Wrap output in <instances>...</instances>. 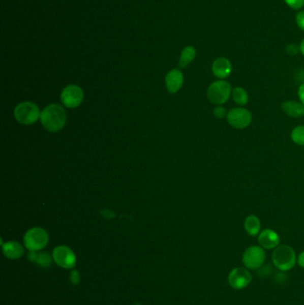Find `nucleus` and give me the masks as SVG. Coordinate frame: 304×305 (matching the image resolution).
Instances as JSON below:
<instances>
[{"label": "nucleus", "mask_w": 304, "mask_h": 305, "mask_svg": "<svg viewBox=\"0 0 304 305\" xmlns=\"http://www.w3.org/2000/svg\"><path fill=\"white\" fill-rule=\"evenodd\" d=\"M258 242L263 249H275L280 243V237L275 230L266 229L261 231L258 236Z\"/></svg>", "instance_id": "nucleus-12"}, {"label": "nucleus", "mask_w": 304, "mask_h": 305, "mask_svg": "<svg viewBox=\"0 0 304 305\" xmlns=\"http://www.w3.org/2000/svg\"><path fill=\"white\" fill-rule=\"evenodd\" d=\"M288 8L299 11L304 7V0H284Z\"/></svg>", "instance_id": "nucleus-21"}, {"label": "nucleus", "mask_w": 304, "mask_h": 305, "mask_svg": "<svg viewBox=\"0 0 304 305\" xmlns=\"http://www.w3.org/2000/svg\"><path fill=\"white\" fill-rule=\"evenodd\" d=\"M52 258L50 254L47 252L37 253L35 251H29L28 259L31 262H35L41 267H48L52 264Z\"/></svg>", "instance_id": "nucleus-17"}, {"label": "nucleus", "mask_w": 304, "mask_h": 305, "mask_svg": "<svg viewBox=\"0 0 304 305\" xmlns=\"http://www.w3.org/2000/svg\"><path fill=\"white\" fill-rule=\"evenodd\" d=\"M253 277L247 268H235L228 275V283L235 289H244L250 285Z\"/></svg>", "instance_id": "nucleus-10"}, {"label": "nucleus", "mask_w": 304, "mask_h": 305, "mask_svg": "<svg viewBox=\"0 0 304 305\" xmlns=\"http://www.w3.org/2000/svg\"><path fill=\"white\" fill-rule=\"evenodd\" d=\"M226 119L231 127L244 130L250 126L253 121V114L244 107H235L228 111Z\"/></svg>", "instance_id": "nucleus-6"}, {"label": "nucleus", "mask_w": 304, "mask_h": 305, "mask_svg": "<svg viewBox=\"0 0 304 305\" xmlns=\"http://www.w3.org/2000/svg\"><path fill=\"white\" fill-rule=\"evenodd\" d=\"M232 99L239 106L247 105L249 101V96L247 91L242 87H235L232 89Z\"/></svg>", "instance_id": "nucleus-19"}, {"label": "nucleus", "mask_w": 304, "mask_h": 305, "mask_svg": "<svg viewBox=\"0 0 304 305\" xmlns=\"http://www.w3.org/2000/svg\"><path fill=\"white\" fill-rule=\"evenodd\" d=\"M298 97H299L300 102H301L304 105V83L300 84V87L298 88Z\"/></svg>", "instance_id": "nucleus-26"}, {"label": "nucleus", "mask_w": 304, "mask_h": 305, "mask_svg": "<svg viewBox=\"0 0 304 305\" xmlns=\"http://www.w3.org/2000/svg\"><path fill=\"white\" fill-rule=\"evenodd\" d=\"M184 83V75L178 69H173L167 73L165 78L167 90L170 94H175L180 89Z\"/></svg>", "instance_id": "nucleus-13"}, {"label": "nucleus", "mask_w": 304, "mask_h": 305, "mask_svg": "<svg viewBox=\"0 0 304 305\" xmlns=\"http://www.w3.org/2000/svg\"><path fill=\"white\" fill-rule=\"evenodd\" d=\"M40 108L33 102H22L15 107L14 115L16 120L23 125H32L40 119Z\"/></svg>", "instance_id": "nucleus-4"}, {"label": "nucleus", "mask_w": 304, "mask_h": 305, "mask_svg": "<svg viewBox=\"0 0 304 305\" xmlns=\"http://www.w3.org/2000/svg\"><path fill=\"white\" fill-rule=\"evenodd\" d=\"M214 114L217 119H224V118H227L228 112L224 106H217L214 109Z\"/></svg>", "instance_id": "nucleus-22"}, {"label": "nucleus", "mask_w": 304, "mask_h": 305, "mask_svg": "<svg viewBox=\"0 0 304 305\" xmlns=\"http://www.w3.org/2000/svg\"><path fill=\"white\" fill-rule=\"evenodd\" d=\"M196 56V50L192 46L186 47L181 52L180 57L178 61V66L180 68H186L195 60Z\"/></svg>", "instance_id": "nucleus-18"}, {"label": "nucleus", "mask_w": 304, "mask_h": 305, "mask_svg": "<svg viewBox=\"0 0 304 305\" xmlns=\"http://www.w3.org/2000/svg\"><path fill=\"white\" fill-rule=\"evenodd\" d=\"M291 138L294 144L298 145H304V126L300 125L293 128L291 132Z\"/></svg>", "instance_id": "nucleus-20"}, {"label": "nucleus", "mask_w": 304, "mask_h": 305, "mask_svg": "<svg viewBox=\"0 0 304 305\" xmlns=\"http://www.w3.org/2000/svg\"><path fill=\"white\" fill-rule=\"evenodd\" d=\"M297 262H298V264H299L300 267L304 268V251L299 254L298 259H297Z\"/></svg>", "instance_id": "nucleus-27"}, {"label": "nucleus", "mask_w": 304, "mask_h": 305, "mask_svg": "<svg viewBox=\"0 0 304 305\" xmlns=\"http://www.w3.org/2000/svg\"><path fill=\"white\" fill-rule=\"evenodd\" d=\"M300 53L304 56V38L301 40L300 43Z\"/></svg>", "instance_id": "nucleus-28"}, {"label": "nucleus", "mask_w": 304, "mask_h": 305, "mask_svg": "<svg viewBox=\"0 0 304 305\" xmlns=\"http://www.w3.org/2000/svg\"><path fill=\"white\" fill-rule=\"evenodd\" d=\"M49 240L47 231L41 228H33L29 229L24 235L23 242L26 248L29 251H38L46 247Z\"/></svg>", "instance_id": "nucleus-5"}, {"label": "nucleus", "mask_w": 304, "mask_h": 305, "mask_svg": "<svg viewBox=\"0 0 304 305\" xmlns=\"http://www.w3.org/2000/svg\"><path fill=\"white\" fill-rule=\"evenodd\" d=\"M272 262L277 269L287 271L295 265L296 255L293 248L289 246H279L276 247L272 254Z\"/></svg>", "instance_id": "nucleus-2"}, {"label": "nucleus", "mask_w": 304, "mask_h": 305, "mask_svg": "<svg viewBox=\"0 0 304 305\" xmlns=\"http://www.w3.org/2000/svg\"><path fill=\"white\" fill-rule=\"evenodd\" d=\"M232 71L233 66L230 60L224 56H220L215 59L211 65V72L219 80H226L230 76Z\"/></svg>", "instance_id": "nucleus-11"}, {"label": "nucleus", "mask_w": 304, "mask_h": 305, "mask_svg": "<svg viewBox=\"0 0 304 305\" xmlns=\"http://www.w3.org/2000/svg\"><path fill=\"white\" fill-rule=\"evenodd\" d=\"M286 53L289 55H297L299 52H300V45H297L295 43H291L286 47Z\"/></svg>", "instance_id": "nucleus-24"}, {"label": "nucleus", "mask_w": 304, "mask_h": 305, "mask_svg": "<svg viewBox=\"0 0 304 305\" xmlns=\"http://www.w3.org/2000/svg\"><path fill=\"white\" fill-rule=\"evenodd\" d=\"M71 281L74 285H78V284L80 283V273H79L78 270H75V269L72 270V272H71Z\"/></svg>", "instance_id": "nucleus-25"}, {"label": "nucleus", "mask_w": 304, "mask_h": 305, "mask_svg": "<svg viewBox=\"0 0 304 305\" xmlns=\"http://www.w3.org/2000/svg\"><path fill=\"white\" fill-rule=\"evenodd\" d=\"M231 85L225 80H219L210 84L207 89V98L216 106H223L232 94Z\"/></svg>", "instance_id": "nucleus-3"}, {"label": "nucleus", "mask_w": 304, "mask_h": 305, "mask_svg": "<svg viewBox=\"0 0 304 305\" xmlns=\"http://www.w3.org/2000/svg\"><path fill=\"white\" fill-rule=\"evenodd\" d=\"M295 23L300 30L304 32V10L297 13L295 15Z\"/></svg>", "instance_id": "nucleus-23"}, {"label": "nucleus", "mask_w": 304, "mask_h": 305, "mask_svg": "<svg viewBox=\"0 0 304 305\" xmlns=\"http://www.w3.org/2000/svg\"><path fill=\"white\" fill-rule=\"evenodd\" d=\"M2 248L5 256L12 260L21 258L24 254V249L22 245L16 241H9L6 243H2Z\"/></svg>", "instance_id": "nucleus-15"}, {"label": "nucleus", "mask_w": 304, "mask_h": 305, "mask_svg": "<svg viewBox=\"0 0 304 305\" xmlns=\"http://www.w3.org/2000/svg\"><path fill=\"white\" fill-rule=\"evenodd\" d=\"M54 262L63 269H73L76 264V256L73 251L66 246H59L53 251Z\"/></svg>", "instance_id": "nucleus-8"}, {"label": "nucleus", "mask_w": 304, "mask_h": 305, "mask_svg": "<svg viewBox=\"0 0 304 305\" xmlns=\"http://www.w3.org/2000/svg\"><path fill=\"white\" fill-rule=\"evenodd\" d=\"M283 112L292 118H300L304 116V105L300 101L287 100L281 105Z\"/></svg>", "instance_id": "nucleus-14"}, {"label": "nucleus", "mask_w": 304, "mask_h": 305, "mask_svg": "<svg viewBox=\"0 0 304 305\" xmlns=\"http://www.w3.org/2000/svg\"><path fill=\"white\" fill-rule=\"evenodd\" d=\"M40 121L47 131L58 132L66 126V111L57 104L49 105L41 112Z\"/></svg>", "instance_id": "nucleus-1"}, {"label": "nucleus", "mask_w": 304, "mask_h": 305, "mask_svg": "<svg viewBox=\"0 0 304 305\" xmlns=\"http://www.w3.org/2000/svg\"><path fill=\"white\" fill-rule=\"evenodd\" d=\"M266 259L265 251L261 247L253 246L248 247L242 254V261L245 267L248 269H260Z\"/></svg>", "instance_id": "nucleus-7"}, {"label": "nucleus", "mask_w": 304, "mask_h": 305, "mask_svg": "<svg viewBox=\"0 0 304 305\" xmlns=\"http://www.w3.org/2000/svg\"><path fill=\"white\" fill-rule=\"evenodd\" d=\"M84 93L77 85H69L64 88L61 94L62 103L68 108H76L83 101Z\"/></svg>", "instance_id": "nucleus-9"}, {"label": "nucleus", "mask_w": 304, "mask_h": 305, "mask_svg": "<svg viewBox=\"0 0 304 305\" xmlns=\"http://www.w3.org/2000/svg\"><path fill=\"white\" fill-rule=\"evenodd\" d=\"M245 230L249 236H255L261 233V220L256 215H251L247 216L244 223Z\"/></svg>", "instance_id": "nucleus-16"}]
</instances>
